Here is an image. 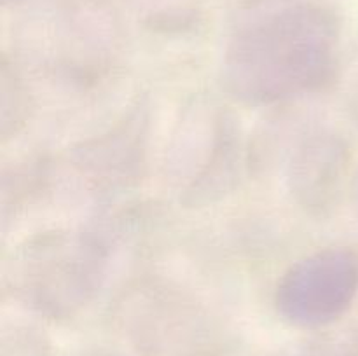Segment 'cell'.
I'll return each instance as SVG.
<instances>
[{"instance_id": "1", "label": "cell", "mask_w": 358, "mask_h": 356, "mask_svg": "<svg viewBox=\"0 0 358 356\" xmlns=\"http://www.w3.org/2000/svg\"><path fill=\"white\" fill-rule=\"evenodd\" d=\"M341 61V20L318 2L285 3L241 23L222 61L224 86L240 103H282L334 80Z\"/></svg>"}, {"instance_id": "2", "label": "cell", "mask_w": 358, "mask_h": 356, "mask_svg": "<svg viewBox=\"0 0 358 356\" xmlns=\"http://www.w3.org/2000/svg\"><path fill=\"white\" fill-rule=\"evenodd\" d=\"M107 271V248L86 230H48L24 241L7 267L17 300L52 320L76 316L93 300Z\"/></svg>"}, {"instance_id": "4", "label": "cell", "mask_w": 358, "mask_h": 356, "mask_svg": "<svg viewBox=\"0 0 358 356\" xmlns=\"http://www.w3.org/2000/svg\"><path fill=\"white\" fill-rule=\"evenodd\" d=\"M350 170V147L331 129H315L299 140L287 170L294 199L311 215H325L338 202Z\"/></svg>"}, {"instance_id": "6", "label": "cell", "mask_w": 358, "mask_h": 356, "mask_svg": "<svg viewBox=\"0 0 358 356\" xmlns=\"http://www.w3.org/2000/svg\"><path fill=\"white\" fill-rule=\"evenodd\" d=\"M353 195H355V201L358 206V168H357L355 175H353Z\"/></svg>"}, {"instance_id": "3", "label": "cell", "mask_w": 358, "mask_h": 356, "mask_svg": "<svg viewBox=\"0 0 358 356\" xmlns=\"http://www.w3.org/2000/svg\"><path fill=\"white\" fill-rule=\"evenodd\" d=\"M358 295V253L329 246L290 265L275 290L276 313L303 330H317L348 313Z\"/></svg>"}, {"instance_id": "5", "label": "cell", "mask_w": 358, "mask_h": 356, "mask_svg": "<svg viewBox=\"0 0 358 356\" xmlns=\"http://www.w3.org/2000/svg\"><path fill=\"white\" fill-rule=\"evenodd\" d=\"M348 107H350V114H352L353 121L358 126V79L353 84L352 91H350V96H348Z\"/></svg>"}]
</instances>
